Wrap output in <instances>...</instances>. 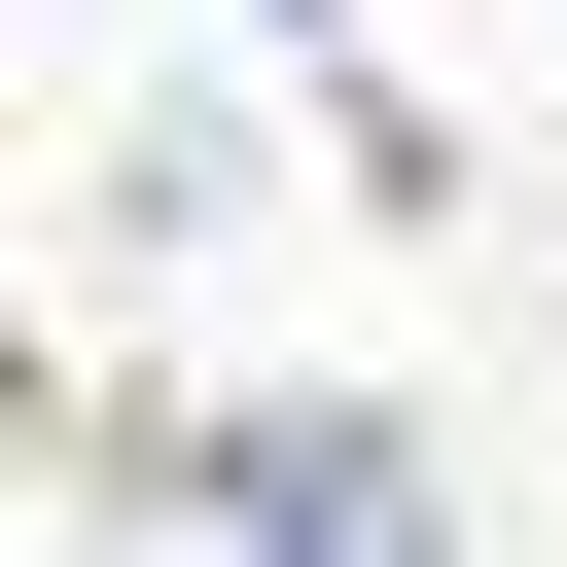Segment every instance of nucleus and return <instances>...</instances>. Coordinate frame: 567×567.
Listing matches in <instances>:
<instances>
[{
    "instance_id": "nucleus-1",
    "label": "nucleus",
    "mask_w": 567,
    "mask_h": 567,
    "mask_svg": "<svg viewBox=\"0 0 567 567\" xmlns=\"http://www.w3.org/2000/svg\"><path fill=\"white\" fill-rule=\"evenodd\" d=\"M213 567H461V532H425L390 425H248V461H213Z\"/></svg>"
}]
</instances>
